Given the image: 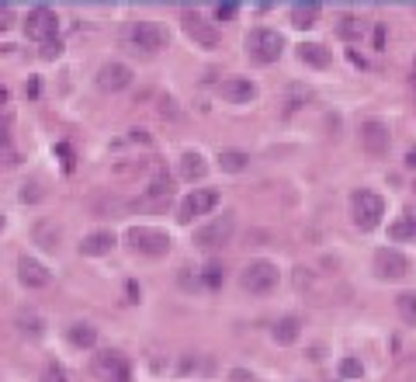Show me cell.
Returning a JSON list of instances; mask_svg holds the SVG:
<instances>
[{"label": "cell", "instance_id": "6da1fadb", "mask_svg": "<svg viewBox=\"0 0 416 382\" xmlns=\"http://www.w3.org/2000/svg\"><path fill=\"white\" fill-rule=\"evenodd\" d=\"M385 216V202L375 191H354L350 195V219L358 229H375Z\"/></svg>", "mask_w": 416, "mask_h": 382}, {"label": "cell", "instance_id": "7a4b0ae2", "mask_svg": "<svg viewBox=\"0 0 416 382\" xmlns=\"http://www.w3.org/2000/svg\"><path fill=\"white\" fill-rule=\"evenodd\" d=\"M125 42L132 49H142V53H156L170 42V31L156 21H135V25L125 28Z\"/></svg>", "mask_w": 416, "mask_h": 382}, {"label": "cell", "instance_id": "3957f363", "mask_svg": "<svg viewBox=\"0 0 416 382\" xmlns=\"http://www.w3.org/2000/svg\"><path fill=\"white\" fill-rule=\"evenodd\" d=\"M246 53L254 56L257 63H274L278 56L285 53V38L274 28H254L246 35Z\"/></svg>", "mask_w": 416, "mask_h": 382}, {"label": "cell", "instance_id": "277c9868", "mask_svg": "<svg viewBox=\"0 0 416 382\" xmlns=\"http://www.w3.org/2000/svg\"><path fill=\"white\" fill-rule=\"evenodd\" d=\"M239 285L254 296H267L274 285H278V268L271 261H250L243 274H239Z\"/></svg>", "mask_w": 416, "mask_h": 382}, {"label": "cell", "instance_id": "5b68a950", "mask_svg": "<svg viewBox=\"0 0 416 382\" xmlns=\"http://www.w3.org/2000/svg\"><path fill=\"white\" fill-rule=\"evenodd\" d=\"M233 229H236L233 212H222V216H215L208 226H202V229L194 233V244L202 247V250H215V247H222L233 237Z\"/></svg>", "mask_w": 416, "mask_h": 382}, {"label": "cell", "instance_id": "8992f818", "mask_svg": "<svg viewBox=\"0 0 416 382\" xmlns=\"http://www.w3.org/2000/svg\"><path fill=\"white\" fill-rule=\"evenodd\" d=\"M129 244L132 250L146 254V257H163L170 250V237L163 229H150V226H135L129 233Z\"/></svg>", "mask_w": 416, "mask_h": 382}, {"label": "cell", "instance_id": "52a82bcc", "mask_svg": "<svg viewBox=\"0 0 416 382\" xmlns=\"http://www.w3.org/2000/svg\"><path fill=\"white\" fill-rule=\"evenodd\" d=\"M56 28H59V18L52 7H31L25 18V35L35 38V42H49L56 38Z\"/></svg>", "mask_w": 416, "mask_h": 382}, {"label": "cell", "instance_id": "ba28073f", "mask_svg": "<svg viewBox=\"0 0 416 382\" xmlns=\"http://www.w3.org/2000/svg\"><path fill=\"white\" fill-rule=\"evenodd\" d=\"M375 272H378V278L399 282L410 274V257L395 247H382V250H375Z\"/></svg>", "mask_w": 416, "mask_h": 382}, {"label": "cell", "instance_id": "9c48e42d", "mask_svg": "<svg viewBox=\"0 0 416 382\" xmlns=\"http://www.w3.org/2000/svg\"><path fill=\"white\" fill-rule=\"evenodd\" d=\"M215 202H219V191H212V188L191 191L181 202V209H177V219H181V222H191L194 216H205V212L215 209Z\"/></svg>", "mask_w": 416, "mask_h": 382}, {"label": "cell", "instance_id": "30bf717a", "mask_svg": "<svg viewBox=\"0 0 416 382\" xmlns=\"http://www.w3.org/2000/svg\"><path fill=\"white\" fill-rule=\"evenodd\" d=\"M170 198H174V181H170V174L156 170V174H153V181L146 185L142 198H139L135 205H142V209H160V205H167Z\"/></svg>", "mask_w": 416, "mask_h": 382}, {"label": "cell", "instance_id": "8fae6325", "mask_svg": "<svg viewBox=\"0 0 416 382\" xmlns=\"http://www.w3.org/2000/svg\"><path fill=\"white\" fill-rule=\"evenodd\" d=\"M94 376L98 379H115V382H125L129 379V365H125V358L118 355V351H98L94 355Z\"/></svg>", "mask_w": 416, "mask_h": 382}, {"label": "cell", "instance_id": "7c38bea8", "mask_svg": "<svg viewBox=\"0 0 416 382\" xmlns=\"http://www.w3.org/2000/svg\"><path fill=\"white\" fill-rule=\"evenodd\" d=\"M132 83V70L125 63H104L101 70H98V87L108 91V94H118V91H125Z\"/></svg>", "mask_w": 416, "mask_h": 382}, {"label": "cell", "instance_id": "4fadbf2b", "mask_svg": "<svg viewBox=\"0 0 416 382\" xmlns=\"http://www.w3.org/2000/svg\"><path fill=\"white\" fill-rule=\"evenodd\" d=\"M361 146L371 153V157H382V153L389 150V125L378 122V118L364 122L361 125Z\"/></svg>", "mask_w": 416, "mask_h": 382}, {"label": "cell", "instance_id": "5bb4252c", "mask_svg": "<svg viewBox=\"0 0 416 382\" xmlns=\"http://www.w3.org/2000/svg\"><path fill=\"white\" fill-rule=\"evenodd\" d=\"M184 31L194 38V46H205V49H215V46H219V31L208 25L205 18H198L194 11L184 14Z\"/></svg>", "mask_w": 416, "mask_h": 382}, {"label": "cell", "instance_id": "9a60e30c", "mask_svg": "<svg viewBox=\"0 0 416 382\" xmlns=\"http://www.w3.org/2000/svg\"><path fill=\"white\" fill-rule=\"evenodd\" d=\"M49 278L52 274L42 261H35V257H21L18 261V282L25 289H42V285H49Z\"/></svg>", "mask_w": 416, "mask_h": 382}, {"label": "cell", "instance_id": "2e32d148", "mask_svg": "<svg viewBox=\"0 0 416 382\" xmlns=\"http://www.w3.org/2000/svg\"><path fill=\"white\" fill-rule=\"evenodd\" d=\"M219 94H222L226 101H233V105H250V101L257 98V83H250V81H222L219 83Z\"/></svg>", "mask_w": 416, "mask_h": 382}, {"label": "cell", "instance_id": "e0dca14e", "mask_svg": "<svg viewBox=\"0 0 416 382\" xmlns=\"http://www.w3.org/2000/svg\"><path fill=\"white\" fill-rule=\"evenodd\" d=\"M115 247V233H108V229H98V233H90V237H83L80 240V254L83 257H101Z\"/></svg>", "mask_w": 416, "mask_h": 382}, {"label": "cell", "instance_id": "ac0fdd59", "mask_svg": "<svg viewBox=\"0 0 416 382\" xmlns=\"http://www.w3.org/2000/svg\"><path fill=\"white\" fill-rule=\"evenodd\" d=\"M298 59L309 63V66H316V70H326V66L333 63V56H330V49H326L323 42H306V46H298Z\"/></svg>", "mask_w": 416, "mask_h": 382}, {"label": "cell", "instance_id": "d6986e66", "mask_svg": "<svg viewBox=\"0 0 416 382\" xmlns=\"http://www.w3.org/2000/svg\"><path fill=\"white\" fill-rule=\"evenodd\" d=\"M205 174H208V164H205V157H202L198 150L181 153V177L184 181H202Z\"/></svg>", "mask_w": 416, "mask_h": 382}, {"label": "cell", "instance_id": "ffe728a7", "mask_svg": "<svg viewBox=\"0 0 416 382\" xmlns=\"http://www.w3.org/2000/svg\"><path fill=\"white\" fill-rule=\"evenodd\" d=\"M298 334H302V320H298V316H281V320L271 327V337H274L278 344H295Z\"/></svg>", "mask_w": 416, "mask_h": 382}, {"label": "cell", "instance_id": "44dd1931", "mask_svg": "<svg viewBox=\"0 0 416 382\" xmlns=\"http://www.w3.org/2000/svg\"><path fill=\"white\" fill-rule=\"evenodd\" d=\"M316 18H319V4H291V25L295 28H309L316 25Z\"/></svg>", "mask_w": 416, "mask_h": 382}, {"label": "cell", "instance_id": "7402d4cb", "mask_svg": "<svg viewBox=\"0 0 416 382\" xmlns=\"http://www.w3.org/2000/svg\"><path fill=\"white\" fill-rule=\"evenodd\" d=\"M246 164H250V153H243V150H222V153H219V167H222L226 174H239Z\"/></svg>", "mask_w": 416, "mask_h": 382}, {"label": "cell", "instance_id": "603a6c76", "mask_svg": "<svg viewBox=\"0 0 416 382\" xmlns=\"http://www.w3.org/2000/svg\"><path fill=\"white\" fill-rule=\"evenodd\" d=\"M389 237H392V240H413V244H416V212H406L399 222H392Z\"/></svg>", "mask_w": 416, "mask_h": 382}, {"label": "cell", "instance_id": "cb8c5ba5", "mask_svg": "<svg viewBox=\"0 0 416 382\" xmlns=\"http://www.w3.org/2000/svg\"><path fill=\"white\" fill-rule=\"evenodd\" d=\"M59 233H63V229H59L56 222H38V226H35V244L46 247V250H56V247H59Z\"/></svg>", "mask_w": 416, "mask_h": 382}, {"label": "cell", "instance_id": "d4e9b609", "mask_svg": "<svg viewBox=\"0 0 416 382\" xmlns=\"http://www.w3.org/2000/svg\"><path fill=\"white\" fill-rule=\"evenodd\" d=\"M70 344L73 348H94L98 344V330L90 327V324H73L70 327Z\"/></svg>", "mask_w": 416, "mask_h": 382}, {"label": "cell", "instance_id": "484cf974", "mask_svg": "<svg viewBox=\"0 0 416 382\" xmlns=\"http://www.w3.org/2000/svg\"><path fill=\"white\" fill-rule=\"evenodd\" d=\"M337 35H340V38H347V42H361V35H364L361 18H354V14H343V18L337 21Z\"/></svg>", "mask_w": 416, "mask_h": 382}, {"label": "cell", "instance_id": "4316f807", "mask_svg": "<svg viewBox=\"0 0 416 382\" xmlns=\"http://www.w3.org/2000/svg\"><path fill=\"white\" fill-rule=\"evenodd\" d=\"M395 309L406 324H416V292H399L395 296Z\"/></svg>", "mask_w": 416, "mask_h": 382}, {"label": "cell", "instance_id": "83f0119b", "mask_svg": "<svg viewBox=\"0 0 416 382\" xmlns=\"http://www.w3.org/2000/svg\"><path fill=\"white\" fill-rule=\"evenodd\" d=\"M364 376V365L358 358H343L340 361V379H361Z\"/></svg>", "mask_w": 416, "mask_h": 382}, {"label": "cell", "instance_id": "f1b7e54d", "mask_svg": "<svg viewBox=\"0 0 416 382\" xmlns=\"http://www.w3.org/2000/svg\"><path fill=\"white\" fill-rule=\"evenodd\" d=\"M202 285H205V289H219V285H222V264H215V261H212V264H205Z\"/></svg>", "mask_w": 416, "mask_h": 382}, {"label": "cell", "instance_id": "f546056e", "mask_svg": "<svg viewBox=\"0 0 416 382\" xmlns=\"http://www.w3.org/2000/svg\"><path fill=\"white\" fill-rule=\"evenodd\" d=\"M21 330H25V334H31V337H42V320H38V316H21Z\"/></svg>", "mask_w": 416, "mask_h": 382}, {"label": "cell", "instance_id": "4dcf8cb0", "mask_svg": "<svg viewBox=\"0 0 416 382\" xmlns=\"http://www.w3.org/2000/svg\"><path fill=\"white\" fill-rule=\"evenodd\" d=\"M181 285L184 289H202V278H198V274H191V268L184 264L181 268Z\"/></svg>", "mask_w": 416, "mask_h": 382}, {"label": "cell", "instance_id": "1f68e13d", "mask_svg": "<svg viewBox=\"0 0 416 382\" xmlns=\"http://www.w3.org/2000/svg\"><path fill=\"white\" fill-rule=\"evenodd\" d=\"M42 382H66V376H63V368H59V365H49V368L42 372Z\"/></svg>", "mask_w": 416, "mask_h": 382}, {"label": "cell", "instance_id": "d6a6232c", "mask_svg": "<svg viewBox=\"0 0 416 382\" xmlns=\"http://www.w3.org/2000/svg\"><path fill=\"white\" fill-rule=\"evenodd\" d=\"M63 53V46H59V38H49L46 42V49H42V59H56V56Z\"/></svg>", "mask_w": 416, "mask_h": 382}, {"label": "cell", "instance_id": "836d02e7", "mask_svg": "<svg viewBox=\"0 0 416 382\" xmlns=\"http://www.w3.org/2000/svg\"><path fill=\"white\" fill-rule=\"evenodd\" d=\"M42 198V188H35V181H31V188H21V202H38Z\"/></svg>", "mask_w": 416, "mask_h": 382}, {"label": "cell", "instance_id": "e575fe53", "mask_svg": "<svg viewBox=\"0 0 416 382\" xmlns=\"http://www.w3.org/2000/svg\"><path fill=\"white\" fill-rule=\"evenodd\" d=\"M215 14H219L222 21H229V18L236 14V4H219V7H215Z\"/></svg>", "mask_w": 416, "mask_h": 382}, {"label": "cell", "instance_id": "d590c367", "mask_svg": "<svg viewBox=\"0 0 416 382\" xmlns=\"http://www.w3.org/2000/svg\"><path fill=\"white\" fill-rule=\"evenodd\" d=\"M4 28H11V7L7 4H0V31Z\"/></svg>", "mask_w": 416, "mask_h": 382}, {"label": "cell", "instance_id": "8d00e7d4", "mask_svg": "<svg viewBox=\"0 0 416 382\" xmlns=\"http://www.w3.org/2000/svg\"><path fill=\"white\" fill-rule=\"evenodd\" d=\"M233 382H254V376H250V372H243V368H236V372H233Z\"/></svg>", "mask_w": 416, "mask_h": 382}, {"label": "cell", "instance_id": "74e56055", "mask_svg": "<svg viewBox=\"0 0 416 382\" xmlns=\"http://www.w3.org/2000/svg\"><path fill=\"white\" fill-rule=\"evenodd\" d=\"M375 49H385V28L375 31Z\"/></svg>", "mask_w": 416, "mask_h": 382}, {"label": "cell", "instance_id": "f35d334b", "mask_svg": "<svg viewBox=\"0 0 416 382\" xmlns=\"http://www.w3.org/2000/svg\"><path fill=\"white\" fill-rule=\"evenodd\" d=\"M7 150V125H0V153Z\"/></svg>", "mask_w": 416, "mask_h": 382}, {"label": "cell", "instance_id": "ab89813d", "mask_svg": "<svg viewBox=\"0 0 416 382\" xmlns=\"http://www.w3.org/2000/svg\"><path fill=\"white\" fill-rule=\"evenodd\" d=\"M406 164L416 167V150H410V153H406Z\"/></svg>", "mask_w": 416, "mask_h": 382}, {"label": "cell", "instance_id": "60d3db41", "mask_svg": "<svg viewBox=\"0 0 416 382\" xmlns=\"http://www.w3.org/2000/svg\"><path fill=\"white\" fill-rule=\"evenodd\" d=\"M4 101H7V91H4V87H0V105H4Z\"/></svg>", "mask_w": 416, "mask_h": 382}, {"label": "cell", "instance_id": "b9f144b4", "mask_svg": "<svg viewBox=\"0 0 416 382\" xmlns=\"http://www.w3.org/2000/svg\"><path fill=\"white\" fill-rule=\"evenodd\" d=\"M0 233H4V216H0Z\"/></svg>", "mask_w": 416, "mask_h": 382}]
</instances>
